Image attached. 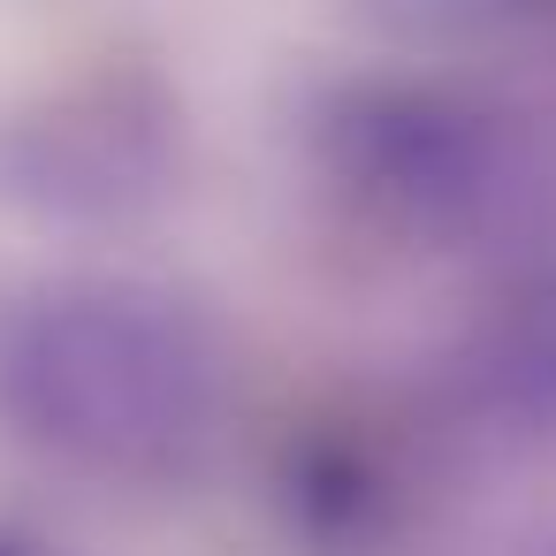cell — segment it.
Here are the masks:
<instances>
[{
    "mask_svg": "<svg viewBox=\"0 0 556 556\" xmlns=\"http://www.w3.org/2000/svg\"><path fill=\"white\" fill-rule=\"evenodd\" d=\"M244 404L237 336L161 275H39L0 298V434L92 488H184Z\"/></svg>",
    "mask_w": 556,
    "mask_h": 556,
    "instance_id": "cell-1",
    "label": "cell"
},
{
    "mask_svg": "<svg viewBox=\"0 0 556 556\" xmlns=\"http://www.w3.org/2000/svg\"><path fill=\"white\" fill-rule=\"evenodd\" d=\"M381 31L427 39V47H472V39H526L556 24V0H351Z\"/></svg>",
    "mask_w": 556,
    "mask_h": 556,
    "instance_id": "cell-4",
    "label": "cell"
},
{
    "mask_svg": "<svg viewBox=\"0 0 556 556\" xmlns=\"http://www.w3.org/2000/svg\"><path fill=\"white\" fill-rule=\"evenodd\" d=\"M0 556H9V548H0Z\"/></svg>",
    "mask_w": 556,
    "mask_h": 556,
    "instance_id": "cell-5",
    "label": "cell"
},
{
    "mask_svg": "<svg viewBox=\"0 0 556 556\" xmlns=\"http://www.w3.org/2000/svg\"><path fill=\"white\" fill-rule=\"evenodd\" d=\"M298 176L343 237L389 260L518 252L541 153L510 100L427 62L336 70L298 100Z\"/></svg>",
    "mask_w": 556,
    "mask_h": 556,
    "instance_id": "cell-2",
    "label": "cell"
},
{
    "mask_svg": "<svg viewBox=\"0 0 556 556\" xmlns=\"http://www.w3.org/2000/svg\"><path fill=\"white\" fill-rule=\"evenodd\" d=\"M434 427L541 457L556 450V252L518 244L495 260L480 298L450 320L427 374Z\"/></svg>",
    "mask_w": 556,
    "mask_h": 556,
    "instance_id": "cell-3",
    "label": "cell"
}]
</instances>
